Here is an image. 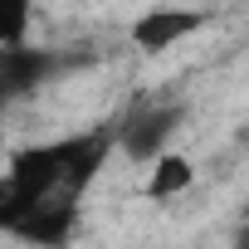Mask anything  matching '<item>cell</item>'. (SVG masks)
Segmentation results:
<instances>
[{
  "label": "cell",
  "instance_id": "6da1fadb",
  "mask_svg": "<svg viewBox=\"0 0 249 249\" xmlns=\"http://www.w3.org/2000/svg\"><path fill=\"white\" fill-rule=\"evenodd\" d=\"M107 152H112V127L15 152L0 176V234H15L35 249H64Z\"/></svg>",
  "mask_w": 249,
  "mask_h": 249
},
{
  "label": "cell",
  "instance_id": "7a4b0ae2",
  "mask_svg": "<svg viewBox=\"0 0 249 249\" xmlns=\"http://www.w3.org/2000/svg\"><path fill=\"white\" fill-rule=\"evenodd\" d=\"M181 117H186L181 103H137L122 112V122H112V147H122L132 161H152L166 152Z\"/></svg>",
  "mask_w": 249,
  "mask_h": 249
},
{
  "label": "cell",
  "instance_id": "3957f363",
  "mask_svg": "<svg viewBox=\"0 0 249 249\" xmlns=\"http://www.w3.org/2000/svg\"><path fill=\"white\" fill-rule=\"evenodd\" d=\"M54 73H64V54L54 49H35L30 39L20 44H0V107L35 93L39 83H49Z\"/></svg>",
  "mask_w": 249,
  "mask_h": 249
},
{
  "label": "cell",
  "instance_id": "277c9868",
  "mask_svg": "<svg viewBox=\"0 0 249 249\" xmlns=\"http://www.w3.org/2000/svg\"><path fill=\"white\" fill-rule=\"evenodd\" d=\"M210 15L205 10H186V5H161V10H147L132 20V44L142 54H166L171 44H181L186 35H196Z\"/></svg>",
  "mask_w": 249,
  "mask_h": 249
},
{
  "label": "cell",
  "instance_id": "5b68a950",
  "mask_svg": "<svg viewBox=\"0 0 249 249\" xmlns=\"http://www.w3.org/2000/svg\"><path fill=\"white\" fill-rule=\"evenodd\" d=\"M157 166H152V181H147V196L152 200H171V196H181L191 181H196V166H191V157H181V152H161V157H152Z\"/></svg>",
  "mask_w": 249,
  "mask_h": 249
},
{
  "label": "cell",
  "instance_id": "8992f818",
  "mask_svg": "<svg viewBox=\"0 0 249 249\" xmlns=\"http://www.w3.org/2000/svg\"><path fill=\"white\" fill-rule=\"evenodd\" d=\"M30 10H35V0H0V44H20L25 39Z\"/></svg>",
  "mask_w": 249,
  "mask_h": 249
}]
</instances>
